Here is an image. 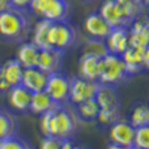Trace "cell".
<instances>
[{"instance_id":"obj_1","label":"cell","mask_w":149,"mask_h":149,"mask_svg":"<svg viewBox=\"0 0 149 149\" xmlns=\"http://www.w3.org/2000/svg\"><path fill=\"white\" fill-rule=\"evenodd\" d=\"M79 128V116L66 104H57L54 109L40 115V131L60 140L73 137Z\"/></svg>"},{"instance_id":"obj_2","label":"cell","mask_w":149,"mask_h":149,"mask_svg":"<svg viewBox=\"0 0 149 149\" xmlns=\"http://www.w3.org/2000/svg\"><path fill=\"white\" fill-rule=\"evenodd\" d=\"M33 24L29 9L10 6L0 12V39L8 43H22L29 39Z\"/></svg>"},{"instance_id":"obj_3","label":"cell","mask_w":149,"mask_h":149,"mask_svg":"<svg viewBox=\"0 0 149 149\" xmlns=\"http://www.w3.org/2000/svg\"><path fill=\"white\" fill-rule=\"evenodd\" d=\"M29 12L40 19L48 21H67L70 17L69 0H30Z\"/></svg>"},{"instance_id":"obj_4","label":"cell","mask_w":149,"mask_h":149,"mask_svg":"<svg viewBox=\"0 0 149 149\" xmlns=\"http://www.w3.org/2000/svg\"><path fill=\"white\" fill-rule=\"evenodd\" d=\"M127 79L128 73L121 55L107 54L103 58H100V73H98V82L100 84L118 86Z\"/></svg>"},{"instance_id":"obj_5","label":"cell","mask_w":149,"mask_h":149,"mask_svg":"<svg viewBox=\"0 0 149 149\" xmlns=\"http://www.w3.org/2000/svg\"><path fill=\"white\" fill-rule=\"evenodd\" d=\"M78 42V31L67 21L51 22L48 30V46L66 52Z\"/></svg>"},{"instance_id":"obj_6","label":"cell","mask_w":149,"mask_h":149,"mask_svg":"<svg viewBox=\"0 0 149 149\" xmlns=\"http://www.w3.org/2000/svg\"><path fill=\"white\" fill-rule=\"evenodd\" d=\"M121 58L125 64L128 76L143 73L149 69V46H128L121 54Z\"/></svg>"},{"instance_id":"obj_7","label":"cell","mask_w":149,"mask_h":149,"mask_svg":"<svg viewBox=\"0 0 149 149\" xmlns=\"http://www.w3.org/2000/svg\"><path fill=\"white\" fill-rule=\"evenodd\" d=\"M69 88H70V78L61 74L60 72L48 74L45 91L57 104H66L69 102Z\"/></svg>"},{"instance_id":"obj_8","label":"cell","mask_w":149,"mask_h":149,"mask_svg":"<svg viewBox=\"0 0 149 149\" xmlns=\"http://www.w3.org/2000/svg\"><path fill=\"white\" fill-rule=\"evenodd\" d=\"M98 82L97 81H86L81 76L70 78V88H69V102L73 104H79L85 100L94 98L97 91Z\"/></svg>"},{"instance_id":"obj_9","label":"cell","mask_w":149,"mask_h":149,"mask_svg":"<svg viewBox=\"0 0 149 149\" xmlns=\"http://www.w3.org/2000/svg\"><path fill=\"white\" fill-rule=\"evenodd\" d=\"M98 14L103 17V19L112 29L130 26V21L125 15V10H124V5L115 2V0H104L100 6Z\"/></svg>"},{"instance_id":"obj_10","label":"cell","mask_w":149,"mask_h":149,"mask_svg":"<svg viewBox=\"0 0 149 149\" xmlns=\"http://www.w3.org/2000/svg\"><path fill=\"white\" fill-rule=\"evenodd\" d=\"M63 57L64 52L60 51V49H54V48L40 49L39 60H37V69L46 74L58 73L61 70V66H63Z\"/></svg>"},{"instance_id":"obj_11","label":"cell","mask_w":149,"mask_h":149,"mask_svg":"<svg viewBox=\"0 0 149 149\" xmlns=\"http://www.w3.org/2000/svg\"><path fill=\"white\" fill-rule=\"evenodd\" d=\"M109 137H110L112 143H116V145L125 146V148H131L133 139H134V127L128 121L118 119L116 122H113L110 125Z\"/></svg>"},{"instance_id":"obj_12","label":"cell","mask_w":149,"mask_h":149,"mask_svg":"<svg viewBox=\"0 0 149 149\" xmlns=\"http://www.w3.org/2000/svg\"><path fill=\"white\" fill-rule=\"evenodd\" d=\"M128 42L130 46H149V24L146 19V14L128 26Z\"/></svg>"},{"instance_id":"obj_13","label":"cell","mask_w":149,"mask_h":149,"mask_svg":"<svg viewBox=\"0 0 149 149\" xmlns=\"http://www.w3.org/2000/svg\"><path fill=\"white\" fill-rule=\"evenodd\" d=\"M84 29L90 37L94 39H102L104 40L109 36L112 27L103 19V17L98 12H91L90 15H86L84 19Z\"/></svg>"},{"instance_id":"obj_14","label":"cell","mask_w":149,"mask_h":149,"mask_svg":"<svg viewBox=\"0 0 149 149\" xmlns=\"http://www.w3.org/2000/svg\"><path fill=\"white\" fill-rule=\"evenodd\" d=\"M94 100L97 102L100 109H121V100L116 86H110L98 82Z\"/></svg>"},{"instance_id":"obj_15","label":"cell","mask_w":149,"mask_h":149,"mask_svg":"<svg viewBox=\"0 0 149 149\" xmlns=\"http://www.w3.org/2000/svg\"><path fill=\"white\" fill-rule=\"evenodd\" d=\"M104 43H106V48H107L109 54L121 55L130 46V42H128V27L112 29L109 36L104 39Z\"/></svg>"},{"instance_id":"obj_16","label":"cell","mask_w":149,"mask_h":149,"mask_svg":"<svg viewBox=\"0 0 149 149\" xmlns=\"http://www.w3.org/2000/svg\"><path fill=\"white\" fill-rule=\"evenodd\" d=\"M6 93H8V103L12 109L17 110V112H29L31 93L26 88V86L18 84V85L10 86Z\"/></svg>"},{"instance_id":"obj_17","label":"cell","mask_w":149,"mask_h":149,"mask_svg":"<svg viewBox=\"0 0 149 149\" xmlns=\"http://www.w3.org/2000/svg\"><path fill=\"white\" fill-rule=\"evenodd\" d=\"M48 81V74L39 70L37 67H29L22 70V76H21V85H24L30 93H37V91H43L45 85Z\"/></svg>"},{"instance_id":"obj_18","label":"cell","mask_w":149,"mask_h":149,"mask_svg":"<svg viewBox=\"0 0 149 149\" xmlns=\"http://www.w3.org/2000/svg\"><path fill=\"white\" fill-rule=\"evenodd\" d=\"M78 72L79 76L86 81H97L100 73V58L90 54H82L78 61Z\"/></svg>"},{"instance_id":"obj_19","label":"cell","mask_w":149,"mask_h":149,"mask_svg":"<svg viewBox=\"0 0 149 149\" xmlns=\"http://www.w3.org/2000/svg\"><path fill=\"white\" fill-rule=\"evenodd\" d=\"M40 49L37 48L33 42H22L17 51V60L24 69L29 67H37V60H39Z\"/></svg>"},{"instance_id":"obj_20","label":"cell","mask_w":149,"mask_h":149,"mask_svg":"<svg viewBox=\"0 0 149 149\" xmlns=\"http://www.w3.org/2000/svg\"><path fill=\"white\" fill-rule=\"evenodd\" d=\"M24 67L19 64L17 58H10L0 66V76L5 79V82L9 86H14L21 84V76H22Z\"/></svg>"},{"instance_id":"obj_21","label":"cell","mask_w":149,"mask_h":149,"mask_svg":"<svg viewBox=\"0 0 149 149\" xmlns=\"http://www.w3.org/2000/svg\"><path fill=\"white\" fill-rule=\"evenodd\" d=\"M57 106V103L52 100L51 97L46 94V91H37V93H31V100H30V107L29 110L34 115H43L48 110H51Z\"/></svg>"},{"instance_id":"obj_22","label":"cell","mask_w":149,"mask_h":149,"mask_svg":"<svg viewBox=\"0 0 149 149\" xmlns=\"http://www.w3.org/2000/svg\"><path fill=\"white\" fill-rule=\"evenodd\" d=\"M51 22L52 21H48V19H39L34 27L31 29V42L39 48V49H48V30L51 27Z\"/></svg>"},{"instance_id":"obj_23","label":"cell","mask_w":149,"mask_h":149,"mask_svg":"<svg viewBox=\"0 0 149 149\" xmlns=\"http://www.w3.org/2000/svg\"><path fill=\"white\" fill-rule=\"evenodd\" d=\"M17 128H18V122L15 116L10 115L9 112L0 109V140L15 134Z\"/></svg>"},{"instance_id":"obj_24","label":"cell","mask_w":149,"mask_h":149,"mask_svg":"<svg viewBox=\"0 0 149 149\" xmlns=\"http://www.w3.org/2000/svg\"><path fill=\"white\" fill-rule=\"evenodd\" d=\"M128 122L134 128L137 127H143V125H149V109L145 103H139L136 104L131 112H130V119Z\"/></svg>"},{"instance_id":"obj_25","label":"cell","mask_w":149,"mask_h":149,"mask_svg":"<svg viewBox=\"0 0 149 149\" xmlns=\"http://www.w3.org/2000/svg\"><path fill=\"white\" fill-rule=\"evenodd\" d=\"M98 110H100V107H98L94 98H90V100H85L76 104V115L79 116V119L84 121H95Z\"/></svg>"},{"instance_id":"obj_26","label":"cell","mask_w":149,"mask_h":149,"mask_svg":"<svg viewBox=\"0 0 149 149\" xmlns=\"http://www.w3.org/2000/svg\"><path fill=\"white\" fill-rule=\"evenodd\" d=\"M82 54H90V55H94L97 58H103L104 55L109 54V51L106 48L104 40L94 39V37H88V39L85 40L84 46H82Z\"/></svg>"},{"instance_id":"obj_27","label":"cell","mask_w":149,"mask_h":149,"mask_svg":"<svg viewBox=\"0 0 149 149\" xmlns=\"http://www.w3.org/2000/svg\"><path fill=\"white\" fill-rule=\"evenodd\" d=\"M145 3L142 0H130V2L124 3V10H125V15L130 21V24L136 19H139L140 17L145 15Z\"/></svg>"},{"instance_id":"obj_28","label":"cell","mask_w":149,"mask_h":149,"mask_svg":"<svg viewBox=\"0 0 149 149\" xmlns=\"http://www.w3.org/2000/svg\"><path fill=\"white\" fill-rule=\"evenodd\" d=\"M0 149H33L31 145L17 133L0 140Z\"/></svg>"},{"instance_id":"obj_29","label":"cell","mask_w":149,"mask_h":149,"mask_svg":"<svg viewBox=\"0 0 149 149\" xmlns=\"http://www.w3.org/2000/svg\"><path fill=\"white\" fill-rule=\"evenodd\" d=\"M119 113H121V109H100L95 121L103 127H110L112 124L119 119Z\"/></svg>"},{"instance_id":"obj_30","label":"cell","mask_w":149,"mask_h":149,"mask_svg":"<svg viewBox=\"0 0 149 149\" xmlns=\"http://www.w3.org/2000/svg\"><path fill=\"white\" fill-rule=\"evenodd\" d=\"M133 146L139 148V149H149V125L134 128Z\"/></svg>"},{"instance_id":"obj_31","label":"cell","mask_w":149,"mask_h":149,"mask_svg":"<svg viewBox=\"0 0 149 149\" xmlns=\"http://www.w3.org/2000/svg\"><path fill=\"white\" fill-rule=\"evenodd\" d=\"M61 148V140L57 137H51V136H45L40 142L39 149H60Z\"/></svg>"},{"instance_id":"obj_32","label":"cell","mask_w":149,"mask_h":149,"mask_svg":"<svg viewBox=\"0 0 149 149\" xmlns=\"http://www.w3.org/2000/svg\"><path fill=\"white\" fill-rule=\"evenodd\" d=\"M60 149H88V148L81 142L73 140V137H69V139L61 140V148Z\"/></svg>"},{"instance_id":"obj_33","label":"cell","mask_w":149,"mask_h":149,"mask_svg":"<svg viewBox=\"0 0 149 149\" xmlns=\"http://www.w3.org/2000/svg\"><path fill=\"white\" fill-rule=\"evenodd\" d=\"M9 2H10L12 6H15V8L27 9V8H29V3H30V0H9Z\"/></svg>"},{"instance_id":"obj_34","label":"cell","mask_w":149,"mask_h":149,"mask_svg":"<svg viewBox=\"0 0 149 149\" xmlns=\"http://www.w3.org/2000/svg\"><path fill=\"white\" fill-rule=\"evenodd\" d=\"M9 88H10V86L5 82V79H3L2 76H0V94H2V93H6Z\"/></svg>"},{"instance_id":"obj_35","label":"cell","mask_w":149,"mask_h":149,"mask_svg":"<svg viewBox=\"0 0 149 149\" xmlns=\"http://www.w3.org/2000/svg\"><path fill=\"white\" fill-rule=\"evenodd\" d=\"M12 5H10V2L9 0H0V12H3V10H6L8 8H10Z\"/></svg>"},{"instance_id":"obj_36","label":"cell","mask_w":149,"mask_h":149,"mask_svg":"<svg viewBox=\"0 0 149 149\" xmlns=\"http://www.w3.org/2000/svg\"><path fill=\"white\" fill-rule=\"evenodd\" d=\"M107 149H128V148H125V146H121V145H116V143H109V146H107Z\"/></svg>"},{"instance_id":"obj_37","label":"cell","mask_w":149,"mask_h":149,"mask_svg":"<svg viewBox=\"0 0 149 149\" xmlns=\"http://www.w3.org/2000/svg\"><path fill=\"white\" fill-rule=\"evenodd\" d=\"M115 2H118V3L124 5V3H127V2H130V0H115Z\"/></svg>"},{"instance_id":"obj_38","label":"cell","mask_w":149,"mask_h":149,"mask_svg":"<svg viewBox=\"0 0 149 149\" xmlns=\"http://www.w3.org/2000/svg\"><path fill=\"white\" fill-rule=\"evenodd\" d=\"M128 149H139V148H136V146H131V148H128Z\"/></svg>"},{"instance_id":"obj_39","label":"cell","mask_w":149,"mask_h":149,"mask_svg":"<svg viewBox=\"0 0 149 149\" xmlns=\"http://www.w3.org/2000/svg\"><path fill=\"white\" fill-rule=\"evenodd\" d=\"M85 2H94V0H85Z\"/></svg>"}]
</instances>
